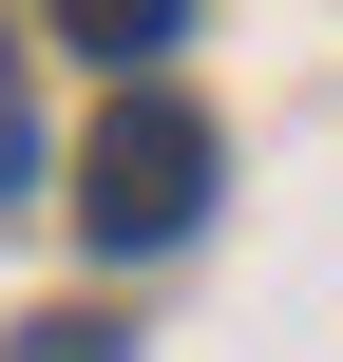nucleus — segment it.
Returning <instances> with one entry per match:
<instances>
[{"label": "nucleus", "mask_w": 343, "mask_h": 362, "mask_svg": "<svg viewBox=\"0 0 343 362\" xmlns=\"http://www.w3.org/2000/svg\"><path fill=\"white\" fill-rule=\"evenodd\" d=\"M0 362H115V325H19Z\"/></svg>", "instance_id": "7ed1b4c3"}, {"label": "nucleus", "mask_w": 343, "mask_h": 362, "mask_svg": "<svg viewBox=\"0 0 343 362\" xmlns=\"http://www.w3.org/2000/svg\"><path fill=\"white\" fill-rule=\"evenodd\" d=\"M76 229H95V248H191V229H210V115L134 76V95L95 115V172H76Z\"/></svg>", "instance_id": "f257e3e1"}, {"label": "nucleus", "mask_w": 343, "mask_h": 362, "mask_svg": "<svg viewBox=\"0 0 343 362\" xmlns=\"http://www.w3.org/2000/svg\"><path fill=\"white\" fill-rule=\"evenodd\" d=\"M57 38H76L95 76H153V57L191 38V0H57Z\"/></svg>", "instance_id": "f03ea898"}]
</instances>
